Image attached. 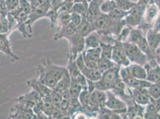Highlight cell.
<instances>
[{"label":"cell","mask_w":160,"mask_h":119,"mask_svg":"<svg viewBox=\"0 0 160 119\" xmlns=\"http://www.w3.org/2000/svg\"><path fill=\"white\" fill-rule=\"evenodd\" d=\"M67 70V67L53 64L48 58L44 59L37 69L38 79L42 83L53 89Z\"/></svg>","instance_id":"6da1fadb"},{"label":"cell","mask_w":160,"mask_h":119,"mask_svg":"<svg viewBox=\"0 0 160 119\" xmlns=\"http://www.w3.org/2000/svg\"><path fill=\"white\" fill-rule=\"evenodd\" d=\"M120 69L121 67L116 65L103 72L100 79L95 82L96 89L103 91L112 90L117 83L121 79Z\"/></svg>","instance_id":"7a4b0ae2"},{"label":"cell","mask_w":160,"mask_h":119,"mask_svg":"<svg viewBox=\"0 0 160 119\" xmlns=\"http://www.w3.org/2000/svg\"><path fill=\"white\" fill-rule=\"evenodd\" d=\"M122 44L124 46L127 57L131 63L138 64L143 66L147 64L149 59L138 45L128 41L123 42Z\"/></svg>","instance_id":"3957f363"},{"label":"cell","mask_w":160,"mask_h":119,"mask_svg":"<svg viewBox=\"0 0 160 119\" xmlns=\"http://www.w3.org/2000/svg\"><path fill=\"white\" fill-rule=\"evenodd\" d=\"M67 40L69 43L68 61L76 60L85 50V38L77 32Z\"/></svg>","instance_id":"277c9868"},{"label":"cell","mask_w":160,"mask_h":119,"mask_svg":"<svg viewBox=\"0 0 160 119\" xmlns=\"http://www.w3.org/2000/svg\"><path fill=\"white\" fill-rule=\"evenodd\" d=\"M106 92L107 97L105 107L111 110L119 113L122 118H123L122 117H126V119H127V106L126 102L115 95L111 90L107 91Z\"/></svg>","instance_id":"5b68a950"},{"label":"cell","mask_w":160,"mask_h":119,"mask_svg":"<svg viewBox=\"0 0 160 119\" xmlns=\"http://www.w3.org/2000/svg\"><path fill=\"white\" fill-rule=\"evenodd\" d=\"M160 10L153 2L147 6L139 27L144 31L153 27L154 22L160 14Z\"/></svg>","instance_id":"8992f818"},{"label":"cell","mask_w":160,"mask_h":119,"mask_svg":"<svg viewBox=\"0 0 160 119\" xmlns=\"http://www.w3.org/2000/svg\"><path fill=\"white\" fill-rule=\"evenodd\" d=\"M120 76L122 80L131 89L148 88L152 83L147 80L136 79L133 77L127 70L126 67H121Z\"/></svg>","instance_id":"52a82bcc"},{"label":"cell","mask_w":160,"mask_h":119,"mask_svg":"<svg viewBox=\"0 0 160 119\" xmlns=\"http://www.w3.org/2000/svg\"><path fill=\"white\" fill-rule=\"evenodd\" d=\"M111 60L120 67L128 66L131 64L130 61L127 57L122 42L117 40L113 45Z\"/></svg>","instance_id":"ba28073f"},{"label":"cell","mask_w":160,"mask_h":119,"mask_svg":"<svg viewBox=\"0 0 160 119\" xmlns=\"http://www.w3.org/2000/svg\"><path fill=\"white\" fill-rule=\"evenodd\" d=\"M17 102V104L13 106L10 109L9 119H36L32 108L19 102Z\"/></svg>","instance_id":"9c48e42d"},{"label":"cell","mask_w":160,"mask_h":119,"mask_svg":"<svg viewBox=\"0 0 160 119\" xmlns=\"http://www.w3.org/2000/svg\"><path fill=\"white\" fill-rule=\"evenodd\" d=\"M76 63L80 71L85 76L87 79L94 82H97L100 79L103 73L98 67L91 68L87 67L84 61L82 54H80L76 59Z\"/></svg>","instance_id":"30bf717a"},{"label":"cell","mask_w":160,"mask_h":119,"mask_svg":"<svg viewBox=\"0 0 160 119\" xmlns=\"http://www.w3.org/2000/svg\"><path fill=\"white\" fill-rule=\"evenodd\" d=\"M147 7L136 4V6L129 11V13L125 17L126 25L131 28L138 27L142 21L144 13Z\"/></svg>","instance_id":"8fae6325"},{"label":"cell","mask_w":160,"mask_h":119,"mask_svg":"<svg viewBox=\"0 0 160 119\" xmlns=\"http://www.w3.org/2000/svg\"><path fill=\"white\" fill-rule=\"evenodd\" d=\"M82 58L86 65L91 68H97L98 61L102 55V50L100 46L94 48L85 50L82 53Z\"/></svg>","instance_id":"7c38bea8"},{"label":"cell","mask_w":160,"mask_h":119,"mask_svg":"<svg viewBox=\"0 0 160 119\" xmlns=\"http://www.w3.org/2000/svg\"><path fill=\"white\" fill-rule=\"evenodd\" d=\"M51 8V2L48 1L42 6L32 10L29 14L28 19L26 21V25L28 28L32 31V25L37 20L46 17L47 12Z\"/></svg>","instance_id":"4fadbf2b"},{"label":"cell","mask_w":160,"mask_h":119,"mask_svg":"<svg viewBox=\"0 0 160 119\" xmlns=\"http://www.w3.org/2000/svg\"><path fill=\"white\" fill-rule=\"evenodd\" d=\"M144 67L147 70L148 81L151 83L160 82V66L155 58L149 60Z\"/></svg>","instance_id":"5bb4252c"},{"label":"cell","mask_w":160,"mask_h":119,"mask_svg":"<svg viewBox=\"0 0 160 119\" xmlns=\"http://www.w3.org/2000/svg\"><path fill=\"white\" fill-rule=\"evenodd\" d=\"M9 34H0V51L4 53L12 62L19 61L20 58L13 53L12 49V44L8 37Z\"/></svg>","instance_id":"9a60e30c"},{"label":"cell","mask_w":160,"mask_h":119,"mask_svg":"<svg viewBox=\"0 0 160 119\" xmlns=\"http://www.w3.org/2000/svg\"><path fill=\"white\" fill-rule=\"evenodd\" d=\"M67 69L72 78L76 80L83 88H87V78L80 71L77 64L76 60L68 61Z\"/></svg>","instance_id":"2e32d148"},{"label":"cell","mask_w":160,"mask_h":119,"mask_svg":"<svg viewBox=\"0 0 160 119\" xmlns=\"http://www.w3.org/2000/svg\"><path fill=\"white\" fill-rule=\"evenodd\" d=\"M113 21L107 14H100L93 23L96 31L100 34L105 33L112 26Z\"/></svg>","instance_id":"e0dca14e"},{"label":"cell","mask_w":160,"mask_h":119,"mask_svg":"<svg viewBox=\"0 0 160 119\" xmlns=\"http://www.w3.org/2000/svg\"><path fill=\"white\" fill-rule=\"evenodd\" d=\"M127 119H144V106L137 104L133 99L127 103Z\"/></svg>","instance_id":"ac0fdd59"},{"label":"cell","mask_w":160,"mask_h":119,"mask_svg":"<svg viewBox=\"0 0 160 119\" xmlns=\"http://www.w3.org/2000/svg\"><path fill=\"white\" fill-rule=\"evenodd\" d=\"M42 96L40 93L35 90L32 89L30 92L19 97L16 99V101L21 102L25 106L32 108L37 103L40 102Z\"/></svg>","instance_id":"d6986e66"},{"label":"cell","mask_w":160,"mask_h":119,"mask_svg":"<svg viewBox=\"0 0 160 119\" xmlns=\"http://www.w3.org/2000/svg\"><path fill=\"white\" fill-rule=\"evenodd\" d=\"M132 97L134 101L138 104L146 106L151 102L152 98L148 91L147 88L131 89Z\"/></svg>","instance_id":"ffe728a7"},{"label":"cell","mask_w":160,"mask_h":119,"mask_svg":"<svg viewBox=\"0 0 160 119\" xmlns=\"http://www.w3.org/2000/svg\"><path fill=\"white\" fill-rule=\"evenodd\" d=\"M27 84L28 86L39 93L42 97H50L53 92V89L42 83L38 78L27 80Z\"/></svg>","instance_id":"44dd1931"},{"label":"cell","mask_w":160,"mask_h":119,"mask_svg":"<svg viewBox=\"0 0 160 119\" xmlns=\"http://www.w3.org/2000/svg\"><path fill=\"white\" fill-rule=\"evenodd\" d=\"M77 32V27L74 25L72 23H70L67 25H64L58 29L56 33L54 34V40L58 41V40L68 38L72 36Z\"/></svg>","instance_id":"7402d4cb"},{"label":"cell","mask_w":160,"mask_h":119,"mask_svg":"<svg viewBox=\"0 0 160 119\" xmlns=\"http://www.w3.org/2000/svg\"><path fill=\"white\" fill-rule=\"evenodd\" d=\"M103 0H93L90 4L86 14L87 20L93 23L94 21L102 13L100 10V5Z\"/></svg>","instance_id":"603a6c76"},{"label":"cell","mask_w":160,"mask_h":119,"mask_svg":"<svg viewBox=\"0 0 160 119\" xmlns=\"http://www.w3.org/2000/svg\"><path fill=\"white\" fill-rule=\"evenodd\" d=\"M129 73L136 79L147 80V72L145 67L136 63H131L126 67Z\"/></svg>","instance_id":"cb8c5ba5"},{"label":"cell","mask_w":160,"mask_h":119,"mask_svg":"<svg viewBox=\"0 0 160 119\" xmlns=\"http://www.w3.org/2000/svg\"><path fill=\"white\" fill-rule=\"evenodd\" d=\"M146 38L149 46L155 52L160 46V32L155 31L153 27L149 29L146 33Z\"/></svg>","instance_id":"d4e9b609"},{"label":"cell","mask_w":160,"mask_h":119,"mask_svg":"<svg viewBox=\"0 0 160 119\" xmlns=\"http://www.w3.org/2000/svg\"><path fill=\"white\" fill-rule=\"evenodd\" d=\"M101 35L96 31L85 37V50L99 47L101 44Z\"/></svg>","instance_id":"484cf974"},{"label":"cell","mask_w":160,"mask_h":119,"mask_svg":"<svg viewBox=\"0 0 160 119\" xmlns=\"http://www.w3.org/2000/svg\"><path fill=\"white\" fill-rule=\"evenodd\" d=\"M71 83V77L67 69V71L64 73L62 78L60 79V80L57 83V85L54 87L53 90L58 93H63L64 92L69 89Z\"/></svg>","instance_id":"4316f807"},{"label":"cell","mask_w":160,"mask_h":119,"mask_svg":"<svg viewBox=\"0 0 160 119\" xmlns=\"http://www.w3.org/2000/svg\"><path fill=\"white\" fill-rule=\"evenodd\" d=\"M94 31L96 30L93 23L87 20L86 16H82V20L80 25L77 27V32L85 38Z\"/></svg>","instance_id":"83f0119b"},{"label":"cell","mask_w":160,"mask_h":119,"mask_svg":"<svg viewBox=\"0 0 160 119\" xmlns=\"http://www.w3.org/2000/svg\"><path fill=\"white\" fill-rule=\"evenodd\" d=\"M82 111V106L78 98H72L69 107L67 111L69 119H73Z\"/></svg>","instance_id":"f1b7e54d"},{"label":"cell","mask_w":160,"mask_h":119,"mask_svg":"<svg viewBox=\"0 0 160 119\" xmlns=\"http://www.w3.org/2000/svg\"><path fill=\"white\" fill-rule=\"evenodd\" d=\"M140 50L147 55L149 60L155 58V52L151 49L148 42L146 36H143L136 44Z\"/></svg>","instance_id":"f546056e"},{"label":"cell","mask_w":160,"mask_h":119,"mask_svg":"<svg viewBox=\"0 0 160 119\" xmlns=\"http://www.w3.org/2000/svg\"><path fill=\"white\" fill-rule=\"evenodd\" d=\"M99 119H122L119 113L108 108L106 107L100 108L98 115Z\"/></svg>","instance_id":"4dcf8cb0"},{"label":"cell","mask_w":160,"mask_h":119,"mask_svg":"<svg viewBox=\"0 0 160 119\" xmlns=\"http://www.w3.org/2000/svg\"><path fill=\"white\" fill-rule=\"evenodd\" d=\"M43 112L47 115L48 119H52V114L54 109V106L50 97H42Z\"/></svg>","instance_id":"1f68e13d"},{"label":"cell","mask_w":160,"mask_h":119,"mask_svg":"<svg viewBox=\"0 0 160 119\" xmlns=\"http://www.w3.org/2000/svg\"><path fill=\"white\" fill-rule=\"evenodd\" d=\"M144 36H146L145 31L139 27L131 28L130 36L127 41L137 44L139 40Z\"/></svg>","instance_id":"d6a6232c"},{"label":"cell","mask_w":160,"mask_h":119,"mask_svg":"<svg viewBox=\"0 0 160 119\" xmlns=\"http://www.w3.org/2000/svg\"><path fill=\"white\" fill-rule=\"evenodd\" d=\"M144 119H160V114L157 110L153 102H151L145 107Z\"/></svg>","instance_id":"836d02e7"},{"label":"cell","mask_w":160,"mask_h":119,"mask_svg":"<svg viewBox=\"0 0 160 119\" xmlns=\"http://www.w3.org/2000/svg\"><path fill=\"white\" fill-rule=\"evenodd\" d=\"M83 88L80 83L73 78H71V83L68 89L70 96L72 98H78L80 93Z\"/></svg>","instance_id":"e575fe53"},{"label":"cell","mask_w":160,"mask_h":119,"mask_svg":"<svg viewBox=\"0 0 160 119\" xmlns=\"http://www.w3.org/2000/svg\"><path fill=\"white\" fill-rule=\"evenodd\" d=\"M117 64L115 63L112 60L107 59L105 57H103L101 56V58L98 61L97 67L102 73H103L107 71L108 70L115 66Z\"/></svg>","instance_id":"d590c367"},{"label":"cell","mask_w":160,"mask_h":119,"mask_svg":"<svg viewBox=\"0 0 160 119\" xmlns=\"http://www.w3.org/2000/svg\"><path fill=\"white\" fill-rule=\"evenodd\" d=\"M128 13L129 12L122 10L118 7H116L110 13L108 14V15L113 21H118L124 19Z\"/></svg>","instance_id":"8d00e7d4"},{"label":"cell","mask_w":160,"mask_h":119,"mask_svg":"<svg viewBox=\"0 0 160 119\" xmlns=\"http://www.w3.org/2000/svg\"><path fill=\"white\" fill-rule=\"evenodd\" d=\"M114 1L115 2L117 7L126 12L130 11L137 4V2H134L130 0H114Z\"/></svg>","instance_id":"74e56055"},{"label":"cell","mask_w":160,"mask_h":119,"mask_svg":"<svg viewBox=\"0 0 160 119\" xmlns=\"http://www.w3.org/2000/svg\"><path fill=\"white\" fill-rule=\"evenodd\" d=\"M71 22V13H61L58 14L56 25L58 29L64 25H67Z\"/></svg>","instance_id":"f35d334b"},{"label":"cell","mask_w":160,"mask_h":119,"mask_svg":"<svg viewBox=\"0 0 160 119\" xmlns=\"http://www.w3.org/2000/svg\"><path fill=\"white\" fill-rule=\"evenodd\" d=\"M91 93H90L89 91L87 89V88L82 89V91L80 93L78 99L81 102V105L82 106V107L84 108H87L89 106Z\"/></svg>","instance_id":"ab89813d"},{"label":"cell","mask_w":160,"mask_h":119,"mask_svg":"<svg viewBox=\"0 0 160 119\" xmlns=\"http://www.w3.org/2000/svg\"><path fill=\"white\" fill-rule=\"evenodd\" d=\"M116 7L114 0H105L102 1L100 5V10L102 13L108 14Z\"/></svg>","instance_id":"60d3db41"},{"label":"cell","mask_w":160,"mask_h":119,"mask_svg":"<svg viewBox=\"0 0 160 119\" xmlns=\"http://www.w3.org/2000/svg\"><path fill=\"white\" fill-rule=\"evenodd\" d=\"M89 3L88 2H74L72 7V12L81 14V16H86Z\"/></svg>","instance_id":"b9f144b4"},{"label":"cell","mask_w":160,"mask_h":119,"mask_svg":"<svg viewBox=\"0 0 160 119\" xmlns=\"http://www.w3.org/2000/svg\"><path fill=\"white\" fill-rule=\"evenodd\" d=\"M148 91L151 97L154 99L160 98V82L152 83L148 88Z\"/></svg>","instance_id":"7bdbcfd3"},{"label":"cell","mask_w":160,"mask_h":119,"mask_svg":"<svg viewBox=\"0 0 160 119\" xmlns=\"http://www.w3.org/2000/svg\"><path fill=\"white\" fill-rule=\"evenodd\" d=\"M63 97H62V100L60 102V106L59 108L60 110H62V111L67 112L71 102V99L72 98L69 95V93L68 90L66 91L65 92H64L63 95H62Z\"/></svg>","instance_id":"ee69618b"},{"label":"cell","mask_w":160,"mask_h":119,"mask_svg":"<svg viewBox=\"0 0 160 119\" xmlns=\"http://www.w3.org/2000/svg\"><path fill=\"white\" fill-rule=\"evenodd\" d=\"M100 46L101 50H102V55L101 56L103 57L107 58V59H111L113 45L101 42Z\"/></svg>","instance_id":"f6af8a7d"},{"label":"cell","mask_w":160,"mask_h":119,"mask_svg":"<svg viewBox=\"0 0 160 119\" xmlns=\"http://www.w3.org/2000/svg\"><path fill=\"white\" fill-rule=\"evenodd\" d=\"M0 34H10V26H9V23L7 19V16H3L0 15Z\"/></svg>","instance_id":"bcb514c9"},{"label":"cell","mask_w":160,"mask_h":119,"mask_svg":"<svg viewBox=\"0 0 160 119\" xmlns=\"http://www.w3.org/2000/svg\"><path fill=\"white\" fill-rule=\"evenodd\" d=\"M130 31H131V27L126 25L122 29L120 35L117 40L122 42V43L127 42L128 40L129 36H130Z\"/></svg>","instance_id":"7dc6e473"},{"label":"cell","mask_w":160,"mask_h":119,"mask_svg":"<svg viewBox=\"0 0 160 119\" xmlns=\"http://www.w3.org/2000/svg\"><path fill=\"white\" fill-rule=\"evenodd\" d=\"M58 16V13L57 10H53L50 8L49 11L47 12V14L46 16V17L48 18L50 20V23H51V26L52 28L56 26V21H57V19Z\"/></svg>","instance_id":"c3c4849f"},{"label":"cell","mask_w":160,"mask_h":119,"mask_svg":"<svg viewBox=\"0 0 160 119\" xmlns=\"http://www.w3.org/2000/svg\"><path fill=\"white\" fill-rule=\"evenodd\" d=\"M62 95H63V93L55 91L53 89V92L51 95V99H52L54 107L59 108L60 102L62 100V97H63Z\"/></svg>","instance_id":"681fc988"},{"label":"cell","mask_w":160,"mask_h":119,"mask_svg":"<svg viewBox=\"0 0 160 119\" xmlns=\"http://www.w3.org/2000/svg\"><path fill=\"white\" fill-rule=\"evenodd\" d=\"M73 2H64L58 10V14L61 13H69L72 12Z\"/></svg>","instance_id":"f907efd6"},{"label":"cell","mask_w":160,"mask_h":119,"mask_svg":"<svg viewBox=\"0 0 160 119\" xmlns=\"http://www.w3.org/2000/svg\"><path fill=\"white\" fill-rule=\"evenodd\" d=\"M8 12H12L20 6L21 0H5Z\"/></svg>","instance_id":"816d5d0a"},{"label":"cell","mask_w":160,"mask_h":119,"mask_svg":"<svg viewBox=\"0 0 160 119\" xmlns=\"http://www.w3.org/2000/svg\"><path fill=\"white\" fill-rule=\"evenodd\" d=\"M52 119H69L67 112H65L59 108L54 107Z\"/></svg>","instance_id":"f5cc1de1"},{"label":"cell","mask_w":160,"mask_h":119,"mask_svg":"<svg viewBox=\"0 0 160 119\" xmlns=\"http://www.w3.org/2000/svg\"><path fill=\"white\" fill-rule=\"evenodd\" d=\"M82 20V16L74 12L71 13V23H72L74 25L77 27L81 23Z\"/></svg>","instance_id":"db71d44e"},{"label":"cell","mask_w":160,"mask_h":119,"mask_svg":"<svg viewBox=\"0 0 160 119\" xmlns=\"http://www.w3.org/2000/svg\"><path fill=\"white\" fill-rule=\"evenodd\" d=\"M48 1H49V0H31L29 2L31 4L32 10H33L37 8L38 7L42 6L46 2H47Z\"/></svg>","instance_id":"11a10c76"},{"label":"cell","mask_w":160,"mask_h":119,"mask_svg":"<svg viewBox=\"0 0 160 119\" xmlns=\"http://www.w3.org/2000/svg\"><path fill=\"white\" fill-rule=\"evenodd\" d=\"M152 3H153V0H139L137 2L138 5L145 7H147Z\"/></svg>","instance_id":"9f6ffc18"},{"label":"cell","mask_w":160,"mask_h":119,"mask_svg":"<svg viewBox=\"0 0 160 119\" xmlns=\"http://www.w3.org/2000/svg\"><path fill=\"white\" fill-rule=\"evenodd\" d=\"M153 28L157 31L160 32V12L158 17L154 22L153 24Z\"/></svg>","instance_id":"6f0895ef"},{"label":"cell","mask_w":160,"mask_h":119,"mask_svg":"<svg viewBox=\"0 0 160 119\" xmlns=\"http://www.w3.org/2000/svg\"><path fill=\"white\" fill-rule=\"evenodd\" d=\"M151 102H153V104H154L155 107L157 110L160 114V98H158V99H154L153 98H152Z\"/></svg>","instance_id":"680465c9"},{"label":"cell","mask_w":160,"mask_h":119,"mask_svg":"<svg viewBox=\"0 0 160 119\" xmlns=\"http://www.w3.org/2000/svg\"><path fill=\"white\" fill-rule=\"evenodd\" d=\"M155 59H156L158 64L160 66V46H159L155 51Z\"/></svg>","instance_id":"91938a15"},{"label":"cell","mask_w":160,"mask_h":119,"mask_svg":"<svg viewBox=\"0 0 160 119\" xmlns=\"http://www.w3.org/2000/svg\"><path fill=\"white\" fill-rule=\"evenodd\" d=\"M153 2L157 6L160 10V0H153Z\"/></svg>","instance_id":"94428289"},{"label":"cell","mask_w":160,"mask_h":119,"mask_svg":"<svg viewBox=\"0 0 160 119\" xmlns=\"http://www.w3.org/2000/svg\"><path fill=\"white\" fill-rule=\"evenodd\" d=\"M28 1H31V0H28Z\"/></svg>","instance_id":"6125c7cd"},{"label":"cell","mask_w":160,"mask_h":119,"mask_svg":"<svg viewBox=\"0 0 160 119\" xmlns=\"http://www.w3.org/2000/svg\"><path fill=\"white\" fill-rule=\"evenodd\" d=\"M73 1H74V0H73Z\"/></svg>","instance_id":"be15d7a7"},{"label":"cell","mask_w":160,"mask_h":119,"mask_svg":"<svg viewBox=\"0 0 160 119\" xmlns=\"http://www.w3.org/2000/svg\"><path fill=\"white\" fill-rule=\"evenodd\" d=\"M103 1H105V0H103Z\"/></svg>","instance_id":"e7e4bbea"}]
</instances>
